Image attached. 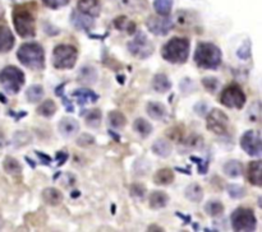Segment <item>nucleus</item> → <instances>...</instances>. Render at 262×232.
Instances as JSON below:
<instances>
[{"mask_svg": "<svg viewBox=\"0 0 262 232\" xmlns=\"http://www.w3.org/2000/svg\"><path fill=\"white\" fill-rule=\"evenodd\" d=\"M77 79L80 80L81 83L85 84H93L97 80V72L96 69L91 65L83 66L82 69L80 70V74L77 77Z\"/></svg>", "mask_w": 262, "mask_h": 232, "instance_id": "obj_26", "label": "nucleus"}, {"mask_svg": "<svg viewBox=\"0 0 262 232\" xmlns=\"http://www.w3.org/2000/svg\"><path fill=\"white\" fill-rule=\"evenodd\" d=\"M169 203V196L168 194L160 190H155L150 194L149 196V204L151 209H161L165 208Z\"/></svg>", "mask_w": 262, "mask_h": 232, "instance_id": "obj_19", "label": "nucleus"}, {"mask_svg": "<svg viewBox=\"0 0 262 232\" xmlns=\"http://www.w3.org/2000/svg\"><path fill=\"white\" fill-rule=\"evenodd\" d=\"M240 148L251 157H260L262 153L261 136L255 130H247L240 138Z\"/></svg>", "mask_w": 262, "mask_h": 232, "instance_id": "obj_12", "label": "nucleus"}, {"mask_svg": "<svg viewBox=\"0 0 262 232\" xmlns=\"http://www.w3.org/2000/svg\"><path fill=\"white\" fill-rule=\"evenodd\" d=\"M113 23L118 31H126L128 35H134L136 33V23L128 19L127 17H118Z\"/></svg>", "mask_w": 262, "mask_h": 232, "instance_id": "obj_30", "label": "nucleus"}, {"mask_svg": "<svg viewBox=\"0 0 262 232\" xmlns=\"http://www.w3.org/2000/svg\"><path fill=\"white\" fill-rule=\"evenodd\" d=\"M58 130L64 138H70V136H74L77 133L80 132V124L73 117L66 116L58 124Z\"/></svg>", "mask_w": 262, "mask_h": 232, "instance_id": "obj_13", "label": "nucleus"}, {"mask_svg": "<svg viewBox=\"0 0 262 232\" xmlns=\"http://www.w3.org/2000/svg\"><path fill=\"white\" fill-rule=\"evenodd\" d=\"M203 146V138L198 134H191L183 139L179 146V152L182 153H188L193 152V151H198L202 148Z\"/></svg>", "mask_w": 262, "mask_h": 232, "instance_id": "obj_15", "label": "nucleus"}, {"mask_svg": "<svg viewBox=\"0 0 262 232\" xmlns=\"http://www.w3.org/2000/svg\"><path fill=\"white\" fill-rule=\"evenodd\" d=\"M228 125H229V119L224 111L219 109H213L211 113L207 115V120H206V128L207 130L216 135H222L225 134L228 130Z\"/></svg>", "mask_w": 262, "mask_h": 232, "instance_id": "obj_10", "label": "nucleus"}, {"mask_svg": "<svg viewBox=\"0 0 262 232\" xmlns=\"http://www.w3.org/2000/svg\"><path fill=\"white\" fill-rule=\"evenodd\" d=\"M13 142L16 144V147H23L26 146L27 143L31 142V138L26 132H18L14 134Z\"/></svg>", "mask_w": 262, "mask_h": 232, "instance_id": "obj_40", "label": "nucleus"}, {"mask_svg": "<svg viewBox=\"0 0 262 232\" xmlns=\"http://www.w3.org/2000/svg\"><path fill=\"white\" fill-rule=\"evenodd\" d=\"M205 212L211 217H218L224 212V206L219 200H209L205 206Z\"/></svg>", "mask_w": 262, "mask_h": 232, "instance_id": "obj_38", "label": "nucleus"}, {"mask_svg": "<svg viewBox=\"0 0 262 232\" xmlns=\"http://www.w3.org/2000/svg\"><path fill=\"white\" fill-rule=\"evenodd\" d=\"M149 231H163V229H160V227H157V226H150Z\"/></svg>", "mask_w": 262, "mask_h": 232, "instance_id": "obj_54", "label": "nucleus"}, {"mask_svg": "<svg viewBox=\"0 0 262 232\" xmlns=\"http://www.w3.org/2000/svg\"><path fill=\"white\" fill-rule=\"evenodd\" d=\"M133 130H134L138 135L142 136V138H147V136L153 133V125H151L146 119L138 117V119L134 120V123H133Z\"/></svg>", "mask_w": 262, "mask_h": 232, "instance_id": "obj_29", "label": "nucleus"}, {"mask_svg": "<svg viewBox=\"0 0 262 232\" xmlns=\"http://www.w3.org/2000/svg\"><path fill=\"white\" fill-rule=\"evenodd\" d=\"M78 59V50L73 45H58L53 51V65L60 70L73 69Z\"/></svg>", "mask_w": 262, "mask_h": 232, "instance_id": "obj_6", "label": "nucleus"}, {"mask_svg": "<svg viewBox=\"0 0 262 232\" xmlns=\"http://www.w3.org/2000/svg\"><path fill=\"white\" fill-rule=\"evenodd\" d=\"M14 47V36L7 26H0V54L9 53Z\"/></svg>", "mask_w": 262, "mask_h": 232, "instance_id": "obj_16", "label": "nucleus"}, {"mask_svg": "<svg viewBox=\"0 0 262 232\" xmlns=\"http://www.w3.org/2000/svg\"><path fill=\"white\" fill-rule=\"evenodd\" d=\"M114 3L118 4V7L122 9L137 13V12H142L146 9V3L143 0H113Z\"/></svg>", "mask_w": 262, "mask_h": 232, "instance_id": "obj_22", "label": "nucleus"}, {"mask_svg": "<svg viewBox=\"0 0 262 232\" xmlns=\"http://www.w3.org/2000/svg\"><path fill=\"white\" fill-rule=\"evenodd\" d=\"M70 20L77 30H83L88 32L93 27V18L90 16H86V14L73 12L72 17H70Z\"/></svg>", "mask_w": 262, "mask_h": 232, "instance_id": "obj_17", "label": "nucleus"}, {"mask_svg": "<svg viewBox=\"0 0 262 232\" xmlns=\"http://www.w3.org/2000/svg\"><path fill=\"white\" fill-rule=\"evenodd\" d=\"M184 195L188 200L193 203H199L203 199V189L198 184H191L186 188V192H184Z\"/></svg>", "mask_w": 262, "mask_h": 232, "instance_id": "obj_31", "label": "nucleus"}, {"mask_svg": "<svg viewBox=\"0 0 262 232\" xmlns=\"http://www.w3.org/2000/svg\"><path fill=\"white\" fill-rule=\"evenodd\" d=\"M189 159H191L192 162H197V165H198V174L205 175V174L207 173V169H209V159L197 158V157H189Z\"/></svg>", "mask_w": 262, "mask_h": 232, "instance_id": "obj_45", "label": "nucleus"}, {"mask_svg": "<svg viewBox=\"0 0 262 232\" xmlns=\"http://www.w3.org/2000/svg\"><path fill=\"white\" fill-rule=\"evenodd\" d=\"M3 169L5 173L12 176L21 175V173H22V166H21V163L18 162L16 158H13V157H7V158L4 159Z\"/></svg>", "mask_w": 262, "mask_h": 232, "instance_id": "obj_34", "label": "nucleus"}, {"mask_svg": "<svg viewBox=\"0 0 262 232\" xmlns=\"http://www.w3.org/2000/svg\"><path fill=\"white\" fill-rule=\"evenodd\" d=\"M93 143H95V138H93L91 134H87V133H85V134H81L80 136H78V139H77V144L80 147H90L92 146Z\"/></svg>", "mask_w": 262, "mask_h": 232, "instance_id": "obj_43", "label": "nucleus"}, {"mask_svg": "<svg viewBox=\"0 0 262 232\" xmlns=\"http://www.w3.org/2000/svg\"><path fill=\"white\" fill-rule=\"evenodd\" d=\"M131 194H132L134 198H139L142 199L143 196L146 195V188L141 184H133L131 186Z\"/></svg>", "mask_w": 262, "mask_h": 232, "instance_id": "obj_46", "label": "nucleus"}, {"mask_svg": "<svg viewBox=\"0 0 262 232\" xmlns=\"http://www.w3.org/2000/svg\"><path fill=\"white\" fill-rule=\"evenodd\" d=\"M128 51L132 54V57L143 60L153 55L155 47L149 37L146 36V33L139 31V32H136L134 39L128 42Z\"/></svg>", "mask_w": 262, "mask_h": 232, "instance_id": "obj_8", "label": "nucleus"}, {"mask_svg": "<svg viewBox=\"0 0 262 232\" xmlns=\"http://www.w3.org/2000/svg\"><path fill=\"white\" fill-rule=\"evenodd\" d=\"M44 97V88L41 84H32L26 92V98L30 103H39Z\"/></svg>", "mask_w": 262, "mask_h": 232, "instance_id": "obj_32", "label": "nucleus"}, {"mask_svg": "<svg viewBox=\"0 0 262 232\" xmlns=\"http://www.w3.org/2000/svg\"><path fill=\"white\" fill-rule=\"evenodd\" d=\"M176 215H178L179 218L184 219V223L191 222V215H184V214H182V213H179V212H176Z\"/></svg>", "mask_w": 262, "mask_h": 232, "instance_id": "obj_52", "label": "nucleus"}, {"mask_svg": "<svg viewBox=\"0 0 262 232\" xmlns=\"http://www.w3.org/2000/svg\"><path fill=\"white\" fill-rule=\"evenodd\" d=\"M174 0H153V9L159 16H169L172 13Z\"/></svg>", "mask_w": 262, "mask_h": 232, "instance_id": "obj_36", "label": "nucleus"}, {"mask_svg": "<svg viewBox=\"0 0 262 232\" xmlns=\"http://www.w3.org/2000/svg\"><path fill=\"white\" fill-rule=\"evenodd\" d=\"M101 119H103V115H101V110L99 109L90 110L85 117L87 126H90V128H99L101 124Z\"/></svg>", "mask_w": 262, "mask_h": 232, "instance_id": "obj_37", "label": "nucleus"}, {"mask_svg": "<svg viewBox=\"0 0 262 232\" xmlns=\"http://www.w3.org/2000/svg\"><path fill=\"white\" fill-rule=\"evenodd\" d=\"M26 161H27V162H28V163H30L31 167H32V169H35V167H36V165H35V162H33V161H32V159H31V158H28V157H26Z\"/></svg>", "mask_w": 262, "mask_h": 232, "instance_id": "obj_55", "label": "nucleus"}, {"mask_svg": "<svg viewBox=\"0 0 262 232\" xmlns=\"http://www.w3.org/2000/svg\"><path fill=\"white\" fill-rule=\"evenodd\" d=\"M13 24L16 32L22 39H32L36 35V20L28 9L24 8L14 9Z\"/></svg>", "mask_w": 262, "mask_h": 232, "instance_id": "obj_4", "label": "nucleus"}, {"mask_svg": "<svg viewBox=\"0 0 262 232\" xmlns=\"http://www.w3.org/2000/svg\"><path fill=\"white\" fill-rule=\"evenodd\" d=\"M174 181V173L170 169H161L153 175V182L156 185H170Z\"/></svg>", "mask_w": 262, "mask_h": 232, "instance_id": "obj_28", "label": "nucleus"}, {"mask_svg": "<svg viewBox=\"0 0 262 232\" xmlns=\"http://www.w3.org/2000/svg\"><path fill=\"white\" fill-rule=\"evenodd\" d=\"M62 99H63V103H64V107H66V113H74V107L73 105H72V102H70V99L66 98V96H62Z\"/></svg>", "mask_w": 262, "mask_h": 232, "instance_id": "obj_49", "label": "nucleus"}, {"mask_svg": "<svg viewBox=\"0 0 262 232\" xmlns=\"http://www.w3.org/2000/svg\"><path fill=\"white\" fill-rule=\"evenodd\" d=\"M108 120H109L110 126L115 130L123 129L127 124L126 116L122 113H119V111H111L109 114V116H108Z\"/></svg>", "mask_w": 262, "mask_h": 232, "instance_id": "obj_35", "label": "nucleus"}, {"mask_svg": "<svg viewBox=\"0 0 262 232\" xmlns=\"http://www.w3.org/2000/svg\"><path fill=\"white\" fill-rule=\"evenodd\" d=\"M64 87H66V83H62V84H59V86L55 88V95L59 97H62L64 95Z\"/></svg>", "mask_w": 262, "mask_h": 232, "instance_id": "obj_50", "label": "nucleus"}, {"mask_svg": "<svg viewBox=\"0 0 262 232\" xmlns=\"http://www.w3.org/2000/svg\"><path fill=\"white\" fill-rule=\"evenodd\" d=\"M228 193H229L230 198L242 199L246 195V189L238 184H230V185H228Z\"/></svg>", "mask_w": 262, "mask_h": 232, "instance_id": "obj_39", "label": "nucleus"}, {"mask_svg": "<svg viewBox=\"0 0 262 232\" xmlns=\"http://www.w3.org/2000/svg\"><path fill=\"white\" fill-rule=\"evenodd\" d=\"M261 166V161H252L248 166V181L257 188L262 185Z\"/></svg>", "mask_w": 262, "mask_h": 232, "instance_id": "obj_21", "label": "nucleus"}, {"mask_svg": "<svg viewBox=\"0 0 262 232\" xmlns=\"http://www.w3.org/2000/svg\"><path fill=\"white\" fill-rule=\"evenodd\" d=\"M9 114H10V116H13L16 120H20L21 117H24V116L27 115V113H24V111H22V113H20V114H13L12 111H9Z\"/></svg>", "mask_w": 262, "mask_h": 232, "instance_id": "obj_51", "label": "nucleus"}, {"mask_svg": "<svg viewBox=\"0 0 262 232\" xmlns=\"http://www.w3.org/2000/svg\"><path fill=\"white\" fill-rule=\"evenodd\" d=\"M230 222L234 231L252 232L257 227V218L255 212L249 208H237L230 215Z\"/></svg>", "mask_w": 262, "mask_h": 232, "instance_id": "obj_7", "label": "nucleus"}, {"mask_svg": "<svg viewBox=\"0 0 262 232\" xmlns=\"http://www.w3.org/2000/svg\"><path fill=\"white\" fill-rule=\"evenodd\" d=\"M24 73L20 68L8 65L0 72V84L9 95H17L24 84Z\"/></svg>", "mask_w": 262, "mask_h": 232, "instance_id": "obj_5", "label": "nucleus"}, {"mask_svg": "<svg viewBox=\"0 0 262 232\" xmlns=\"http://www.w3.org/2000/svg\"><path fill=\"white\" fill-rule=\"evenodd\" d=\"M0 101H1V102H3V103H7L8 102V99L3 96V93H0Z\"/></svg>", "mask_w": 262, "mask_h": 232, "instance_id": "obj_57", "label": "nucleus"}, {"mask_svg": "<svg viewBox=\"0 0 262 232\" xmlns=\"http://www.w3.org/2000/svg\"><path fill=\"white\" fill-rule=\"evenodd\" d=\"M55 113H57V105L53 99H46L37 107V114L43 117H47V119L53 117Z\"/></svg>", "mask_w": 262, "mask_h": 232, "instance_id": "obj_33", "label": "nucleus"}, {"mask_svg": "<svg viewBox=\"0 0 262 232\" xmlns=\"http://www.w3.org/2000/svg\"><path fill=\"white\" fill-rule=\"evenodd\" d=\"M147 114L150 115V117L156 121L159 120H163L166 116V109L163 103L160 102H149L146 107Z\"/></svg>", "mask_w": 262, "mask_h": 232, "instance_id": "obj_27", "label": "nucleus"}, {"mask_svg": "<svg viewBox=\"0 0 262 232\" xmlns=\"http://www.w3.org/2000/svg\"><path fill=\"white\" fill-rule=\"evenodd\" d=\"M78 12L86 16H90L92 18H96L101 13V5L99 0H80L77 4Z\"/></svg>", "mask_w": 262, "mask_h": 232, "instance_id": "obj_14", "label": "nucleus"}, {"mask_svg": "<svg viewBox=\"0 0 262 232\" xmlns=\"http://www.w3.org/2000/svg\"><path fill=\"white\" fill-rule=\"evenodd\" d=\"M202 86L205 87L209 92L214 93L218 90V87H219V80L216 79L215 77H206V78L202 79Z\"/></svg>", "mask_w": 262, "mask_h": 232, "instance_id": "obj_41", "label": "nucleus"}, {"mask_svg": "<svg viewBox=\"0 0 262 232\" xmlns=\"http://www.w3.org/2000/svg\"><path fill=\"white\" fill-rule=\"evenodd\" d=\"M222 173L225 174L228 177H233L237 179L239 176H242L243 174V165L238 159H230L222 167Z\"/></svg>", "mask_w": 262, "mask_h": 232, "instance_id": "obj_23", "label": "nucleus"}, {"mask_svg": "<svg viewBox=\"0 0 262 232\" xmlns=\"http://www.w3.org/2000/svg\"><path fill=\"white\" fill-rule=\"evenodd\" d=\"M17 58L28 69L43 70L45 68V51L39 42L23 43L17 51Z\"/></svg>", "mask_w": 262, "mask_h": 232, "instance_id": "obj_3", "label": "nucleus"}, {"mask_svg": "<svg viewBox=\"0 0 262 232\" xmlns=\"http://www.w3.org/2000/svg\"><path fill=\"white\" fill-rule=\"evenodd\" d=\"M151 149H153V152L155 153L156 156L161 157V158H168L172 155L173 151L172 144L166 139H156Z\"/></svg>", "mask_w": 262, "mask_h": 232, "instance_id": "obj_24", "label": "nucleus"}, {"mask_svg": "<svg viewBox=\"0 0 262 232\" xmlns=\"http://www.w3.org/2000/svg\"><path fill=\"white\" fill-rule=\"evenodd\" d=\"M191 43L186 37H173L161 49V57L168 63L183 64L189 57Z\"/></svg>", "mask_w": 262, "mask_h": 232, "instance_id": "obj_2", "label": "nucleus"}, {"mask_svg": "<svg viewBox=\"0 0 262 232\" xmlns=\"http://www.w3.org/2000/svg\"><path fill=\"white\" fill-rule=\"evenodd\" d=\"M221 50L213 42H198L195 51V63L202 69L215 70L221 64Z\"/></svg>", "mask_w": 262, "mask_h": 232, "instance_id": "obj_1", "label": "nucleus"}, {"mask_svg": "<svg viewBox=\"0 0 262 232\" xmlns=\"http://www.w3.org/2000/svg\"><path fill=\"white\" fill-rule=\"evenodd\" d=\"M35 155L39 157V159L41 161V163L45 166H50V163H51V161H53V159L50 158L47 155H45V153H43V152H39V151H35Z\"/></svg>", "mask_w": 262, "mask_h": 232, "instance_id": "obj_47", "label": "nucleus"}, {"mask_svg": "<svg viewBox=\"0 0 262 232\" xmlns=\"http://www.w3.org/2000/svg\"><path fill=\"white\" fill-rule=\"evenodd\" d=\"M55 159H57L58 166H63L64 163L68 161V153L66 152H57L55 155Z\"/></svg>", "mask_w": 262, "mask_h": 232, "instance_id": "obj_48", "label": "nucleus"}, {"mask_svg": "<svg viewBox=\"0 0 262 232\" xmlns=\"http://www.w3.org/2000/svg\"><path fill=\"white\" fill-rule=\"evenodd\" d=\"M247 101V97L243 92V90L237 84L226 87L225 90L221 92L220 96V102L228 109H236L240 110L244 107Z\"/></svg>", "mask_w": 262, "mask_h": 232, "instance_id": "obj_9", "label": "nucleus"}, {"mask_svg": "<svg viewBox=\"0 0 262 232\" xmlns=\"http://www.w3.org/2000/svg\"><path fill=\"white\" fill-rule=\"evenodd\" d=\"M146 26L149 31L156 36H166L174 28L175 23L174 19L169 16H151L146 20Z\"/></svg>", "mask_w": 262, "mask_h": 232, "instance_id": "obj_11", "label": "nucleus"}, {"mask_svg": "<svg viewBox=\"0 0 262 232\" xmlns=\"http://www.w3.org/2000/svg\"><path fill=\"white\" fill-rule=\"evenodd\" d=\"M4 144H5V138H4L3 133L0 132V148H3Z\"/></svg>", "mask_w": 262, "mask_h": 232, "instance_id": "obj_53", "label": "nucleus"}, {"mask_svg": "<svg viewBox=\"0 0 262 232\" xmlns=\"http://www.w3.org/2000/svg\"><path fill=\"white\" fill-rule=\"evenodd\" d=\"M73 97L77 98V102L80 106H85L87 102H96L99 99V95L93 92V91L88 90V88H78L73 92Z\"/></svg>", "mask_w": 262, "mask_h": 232, "instance_id": "obj_20", "label": "nucleus"}, {"mask_svg": "<svg viewBox=\"0 0 262 232\" xmlns=\"http://www.w3.org/2000/svg\"><path fill=\"white\" fill-rule=\"evenodd\" d=\"M237 57L242 60H247L251 58V42L248 40L243 43L242 46L239 47L238 53H237Z\"/></svg>", "mask_w": 262, "mask_h": 232, "instance_id": "obj_42", "label": "nucleus"}, {"mask_svg": "<svg viewBox=\"0 0 262 232\" xmlns=\"http://www.w3.org/2000/svg\"><path fill=\"white\" fill-rule=\"evenodd\" d=\"M41 196H43V200L45 202V204L51 207H58L59 204H62L64 199L63 193L55 189V188H46V189H44Z\"/></svg>", "mask_w": 262, "mask_h": 232, "instance_id": "obj_18", "label": "nucleus"}, {"mask_svg": "<svg viewBox=\"0 0 262 232\" xmlns=\"http://www.w3.org/2000/svg\"><path fill=\"white\" fill-rule=\"evenodd\" d=\"M3 16V8H1V4H0V17Z\"/></svg>", "mask_w": 262, "mask_h": 232, "instance_id": "obj_58", "label": "nucleus"}, {"mask_svg": "<svg viewBox=\"0 0 262 232\" xmlns=\"http://www.w3.org/2000/svg\"><path fill=\"white\" fill-rule=\"evenodd\" d=\"M69 1L70 0H43L44 5L50 9H59L62 7H66Z\"/></svg>", "mask_w": 262, "mask_h": 232, "instance_id": "obj_44", "label": "nucleus"}, {"mask_svg": "<svg viewBox=\"0 0 262 232\" xmlns=\"http://www.w3.org/2000/svg\"><path fill=\"white\" fill-rule=\"evenodd\" d=\"M153 88L159 93H166L172 90V82L165 74H156L153 79Z\"/></svg>", "mask_w": 262, "mask_h": 232, "instance_id": "obj_25", "label": "nucleus"}, {"mask_svg": "<svg viewBox=\"0 0 262 232\" xmlns=\"http://www.w3.org/2000/svg\"><path fill=\"white\" fill-rule=\"evenodd\" d=\"M109 134H110V135H111V136H113V138H114V139H115V140H119V139H120L119 136H116L115 133H113V132H111V130H109Z\"/></svg>", "mask_w": 262, "mask_h": 232, "instance_id": "obj_56", "label": "nucleus"}]
</instances>
